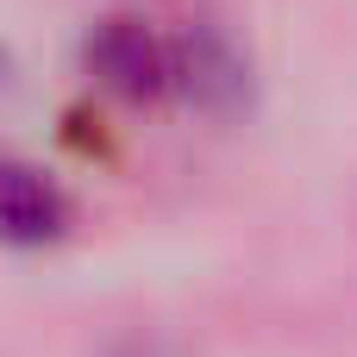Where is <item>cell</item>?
<instances>
[{
	"label": "cell",
	"instance_id": "obj_1",
	"mask_svg": "<svg viewBox=\"0 0 357 357\" xmlns=\"http://www.w3.org/2000/svg\"><path fill=\"white\" fill-rule=\"evenodd\" d=\"M88 75H94L107 94L144 107V100H163V94L182 82V56L151 31V19L113 13V19H100V25L88 31Z\"/></svg>",
	"mask_w": 357,
	"mask_h": 357
},
{
	"label": "cell",
	"instance_id": "obj_2",
	"mask_svg": "<svg viewBox=\"0 0 357 357\" xmlns=\"http://www.w3.org/2000/svg\"><path fill=\"white\" fill-rule=\"evenodd\" d=\"M63 232H69V195L44 169L0 157V245L31 251V245H56Z\"/></svg>",
	"mask_w": 357,
	"mask_h": 357
}]
</instances>
